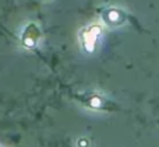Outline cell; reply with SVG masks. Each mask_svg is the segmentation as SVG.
Wrapping results in <instances>:
<instances>
[{
    "instance_id": "obj_1",
    "label": "cell",
    "mask_w": 159,
    "mask_h": 147,
    "mask_svg": "<svg viewBox=\"0 0 159 147\" xmlns=\"http://www.w3.org/2000/svg\"><path fill=\"white\" fill-rule=\"evenodd\" d=\"M110 16L107 17V22H110V24H117L119 21H120V14H119L117 10H112L109 11Z\"/></svg>"
}]
</instances>
